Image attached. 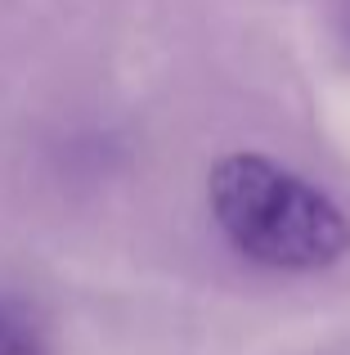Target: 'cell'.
<instances>
[{
    "label": "cell",
    "mask_w": 350,
    "mask_h": 355,
    "mask_svg": "<svg viewBox=\"0 0 350 355\" xmlns=\"http://www.w3.org/2000/svg\"><path fill=\"white\" fill-rule=\"evenodd\" d=\"M220 234L270 270H328L350 252V220L319 184L261 153H229L207 175Z\"/></svg>",
    "instance_id": "obj_1"
},
{
    "label": "cell",
    "mask_w": 350,
    "mask_h": 355,
    "mask_svg": "<svg viewBox=\"0 0 350 355\" xmlns=\"http://www.w3.org/2000/svg\"><path fill=\"white\" fill-rule=\"evenodd\" d=\"M0 355H45L36 329L5 302H0Z\"/></svg>",
    "instance_id": "obj_2"
}]
</instances>
